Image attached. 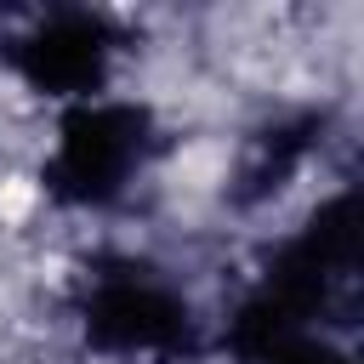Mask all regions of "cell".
Here are the masks:
<instances>
[{"mask_svg": "<svg viewBox=\"0 0 364 364\" xmlns=\"http://www.w3.org/2000/svg\"><path fill=\"white\" fill-rule=\"evenodd\" d=\"M6 63L51 97H85L102 85L114 57V28L97 11H40L28 28H17L6 46Z\"/></svg>", "mask_w": 364, "mask_h": 364, "instance_id": "4", "label": "cell"}, {"mask_svg": "<svg viewBox=\"0 0 364 364\" xmlns=\"http://www.w3.org/2000/svg\"><path fill=\"white\" fill-rule=\"evenodd\" d=\"M250 364H353L347 353H336V347H324L318 336H290V341H279V347H267L262 358H250Z\"/></svg>", "mask_w": 364, "mask_h": 364, "instance_id": "6", "label": "cell"}, {"mask_svg": "<svg viewBox=\"0 0 364 364\" xmlns=\"http://www.w3.org/2000/svg\"><path fill=\"white\" fill-rule=\"evenodd\" d=\"M307 136H313L307 119H301V125H273V131H262L256 148H250L245 165H239V199H262V193L284 188V176L307 159Z\"/></svg>", "mask_w": 364, "mask_h": 364, "instance_id": "5", "label": "cell"}, {"mask_svg": "<svg viewBox=\"0 0 364 364\" xmlns=\"http://www.w3.org/2000/svg\"><path fill=\"white\" fill-rule=\"evenodd\" d=\"M353 267H358V199L341 193L262 273L256 296L233 318V353L250 364L267 347H279L290 336H307V324L353 284Z\"/></svg>", "mask_w": 364, "mask_h": 364, "instance_id": "1", "label": "cell"}, {"mask_svg": "<svg viewBox=\"0 0 364 364\" xmlns=\"http://www.w3.org/2000/svg\"><path fill=\"white\" fill-rule=\"evenodd\" d=\"M154 148V125L131 102H74L46 159V188L63 205H108Z\"/></svg>", "mask_w": 364, "mask_h": 364, "instance_id": "2", "label": "cell"}, {"mask_svg": "<svg viewBox=\"0 0 364 364\" xmlns=\"http://www.w3.org/2000/svg\"><path fill=\"white\" fill-rule=\"evenodd\" d=\"M85 336L102 353H136V358H171L193 347L188 301L159 284L148 267H102L85 284Z\"/></svg>", "mask_w": 364, "mask_h": 364, "instance_id": "3", "label": "cell"}]
</instances>
